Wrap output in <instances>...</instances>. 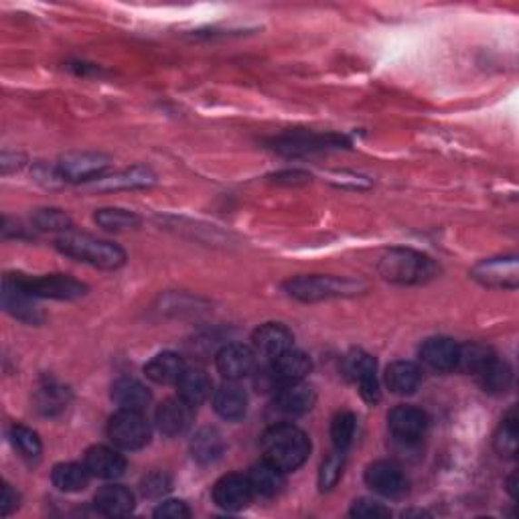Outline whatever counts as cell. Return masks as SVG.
Instances as JSON below:
<instances>
[{
  "instance_id": "6da1fadb",
  "label": "cell",
  "mask_w": 519,
  "mask_h": 519,
  "mask_svg": "<svg viewBox=\"0 0 519 519\" xmlns=\"http://www.w3.org/2000/svg\"><path fill=\"white\" fill-rule=\"evenodd\" d=\"M262 448L268 463L290 473L305 465L310 455V440L300 428L292 424H276L262 436Z\"/></svg>"
},
{
  "instance_id": "7a4b0ae2",
  "label": "cell",
  "mask_w": 519,
  "mask_h": 519,
  "mask_svg": "<svg viewBox=\"0 0 519 519\" xmlns=\"http://www.w3.org/2000/svg\"><path fill=\"white\" fill-rule=\"evenodd\" d=\"M57 248L59 252L77 260V262L90 264L100 268V270H116L126 262L122 248L112 244V241L88 236V233L65 231L57 238Z\"/></svg>"
},
{
  "instance_id": "3957f363",
  "label": "cell",
  "mask_w": 519,
  "mask_h": 519,
  "mask_svg": "<svg viewBox=\"0 0 519 519\" xmlns=\"http://www.w3.org/2000/svg\"><path fill=\"white\" fill-rule=\"evenodd\" d=\"M377 268L386 280L397 284H422L436 274V264L428 256L404 248L389 250Z\"/></svg>"
},
{
  "instance_id": "277c9868",
  "label": "cell",
  "mask_w": 519,
  "mask_h": 519,
  "mask_svg": "<svg viewBox=\"0 0 519 519\" xmlns=\"http://www.w3.org/2000/svg\"><path fill=\"white\" fill-rule=\"evenodd\" d=\"M284 289L294 299L317 302L327 299L353 297V294H359L363 284L349 279H337V276H297V279H290L284 284Z\"/></svg>"
},
{
  "instance_id": "5b68a950",
  "label": "cell",
  "mask_w": 519,
  "mask_h": 519,
  "mask_svg": "<svg viewBox=\"0 0 519 519\" xmlns=\"http://www.w3.org/2000/svg\"><path fill=\"white\" fill-rule=\"evenodd\" d=\"M108 436L124 451H138L149 445L151 424L138 410H120L110 418Z\"/></svg>"
},
{
  "instance_id": "8992f818",
  "label": "cell",
  "mask_w": 519,
  "mask_h": 519,
  "mask_svg": "<svg viewBox=\"0 0 519 519\" xmlns=\"http://www.w3.org/2000/svg\"><path fill=\"white\" fill-rule=\"evenodd\" d=\"M19 280L29 294L34 299H55V300H75L85 294V284L77 282L72 276L65 274H49L39 276V279H27V276L16 274Z\"/></svg>"
},
{
  "instance_id": "52a82bcc",
  "label": "cell",
  "mask_w": 519,
  "mask_h": 519,
  "mask_svg": "<svg viewBox=\"0 0 519 519\" xmlns=\"http://www.w3.org/2000/svg\"><path fill=\"white\" fill-rule=\"evenodd\" d=\"M110 161L98 152H69L57 162V171L69 183H85L100 179L108 169Z\"/></svg>"
},
{
  "instance_id": "ba28073f",
  "label": "cell",
  "mask_w": 519,
  "mask_h": 519,
  "mask_svg": "<svg viewBox=\"0 0 519 519\" xmlns=\"http://www.w3.org/2000/svg\"><path fill=\"white\" fill-rule=\"evenodd\" d=\"M366 483L376 493L389 499H400L408 493V477L396 463L377 461L366 471Z\"/></svg>"
},
{
  "instance_id": "9c48e42d",
  "label": "cell",
  "mask_w": 519,
  "mask_h": 519,
  "mask_svg": "<svg viewBox=\"0 0 519 519\" xmlns=\"http://www.w3.org/2000/svg\"><path fill=\"white\" fill-rule=\"evenodd\" d=\"M471 276L477 282L485 284V287L514 290V289H517V282H519L517 258L505 256V258L483 260L481 264L473 268Z\"/></svg>"
},
{
  "instance_id": "30bf717a",
  "label": "cell",
  "mask_w": 519,
  "mask_h": 519,
  "mask_svg": "<svg viewBox=\"0 0 519 519\" xmlns=\"http://www.w3.org/2000/svg\"><path fill=\"white\" fill-rule=\"evenodd\" d=\"M254 499V489L250 485L248 475L230 473L221 477L213 487V501L215 505L226 509V512H240L248 507Z\"/></svg>"
},
{
  "instance_id": "8fae6325",
  "label": "cell",
  "mask_w": 519,
  "mask_h": 519,
  "mask_svg": "<svg viewBox=\"0 0 519 519\" xmlns=\"http://www.w3.org/2000/svg\"><path fill=\"white\" fill-rule=\"evenodd\" d=\"M387 426L394 438L400 440V443L412 445L418 443V440L426 435L428 418L426 414L420 408H414V406H397V408L389 412Z\"/></svg>"
},
{
  "instance_id": "7c38bea8",
  "label": "cell",
  "mask_w": 519,
  "mask_h": 519,
  "mask_svg": "<svg viewBox=\"0 0 519 519\" xmlns=\"http://www.w3.org/2000/svg\"><path fill=\"white\" fill-rule=\"evenodd\" d=\"M218 371L228 379L236 382L250 376L256 367V353L244 343H230L218 353Z\"/></svg>"
},
{
  "instance_id": "4fadbf2b",
  "label": "cell",
  "mask_w": 519,
  "mask_h": 519,
  "mask_svg": "<svg viewBox=\"0 0 519 519\" xmlns=\"http://www.w3.org/2000/svg\"><path fill=\"white\" fill-rule=\"evenodd\" d=\"M3 307L6 313L24 323H39V308L34 307V297L16 280V276H6L3 282Z\"/></svg>"
},
{
  "instance_id": "5bb4252c",
  "label": "cell",
  "mask_w": 519,
  "mask_h": 519,
  "mask_svg": "<svg viewBox=\"0 0 519 519\" xmlns=\"http://www.w3.org/2000/svg\"><path fill=\"white\" fill-rule=\"evenodd\" d=\"M193 422V406L181 397H171L162 402L157 410V426L164 436L185 435Z\"/></svg>"
},
{
  "instance_id": "9a60e30c",
  "label": "cell",
  "mask_w": 519,
  "mask_h": 519,
  "mask_svg": "<svg viewBox=\"0 0 519 519\" xmlns=\"http://www.w3.org/2000/svg\"><path fill=\"white\" fill-rule=\"evenodd\" d=\"M85 469L90 471L92 477L98 479H118L126 471V458L110 446H92L85 451L83 456Z\"/></svg>"
},
{
  "instance_id": "2e32d148",
  "label": "cell",
  "mask_w": 519,
  "mask_h": 519,
  "mask_svg": "<svg viewBox=\"0 0 519 519\" xmlns=\"http://www.w3.org/2000/svg\"><path fill=\"white\" fill-rule=\"evenodd\" d=\"M315 389L305 382H289L276 389V408L289 416H302L315 406Z\"/></svg>"
},
{
  "instance_id": "e0dca14e",
  "label": "cell",
  "mask_w": 519,
  "mask_h": 519,
  "mask_svg": "<svg viewBox=\"0 0 519 519\" xmlns=\"http://www.w3.org/2000/svg\"><path fill=\"white\" fill-rule=\"evenodd\" d=\"M343 138L339 136H321V134H287L274 142V149L289 154V157H299V154L321 152L327 149H337L341 146Z\"/></svg>"
},
{
  "instance_id": "ac0fdd59",
  "label": "cell",
  "mask_w": 519,
  "mask_h": 519,
  "mask_svg": "<svg viewBox=\"0 0 519 519\" xmlns=\"http://www.w3.org/2000/svg\"><path fill=\"white\" fill-rule=\"evenodd\" d=\"M420 359L436 371L456 369L458 345L453 339H448V337H430V339L422 343Z\"/></svg>"
},
{
  "instance_id": "d6986e66",
  "label": "cell",
  "mask_w": 519,
  "mask_h": 519,
  "mask_svg": "<svg viewBox=\"0 0 519 519\" xmlns=\"http://www.w3.org/2000/svg\"><path fill=\"white\" fill-rule=\"evenodd\" d=\"M270 367L280 384L302 382V379L310 374V369H313V361H310L307 353L290 348L280 353V356L272 357Z\"/></svg>"
},
{
  "instance_id": "ffe728a7",
  "label": "cell",
  "mask_w": 519,
  "mask_h": 519,
  "mask_svg": "<svg viewBox=\"0 0 519 519\" xmlns=\"http://www.w3.org/2000/svg\"><path fill=\"white\" fill-rule=\"evenodd\" d=\"M292 333L280 323H266L252 337L256 351L262 353L266 357H276L292 348Z\"/></svg>"
},
{
  "instance_id": "44dd1931",
  "label": "cell",
  "mask_w": 519,
  "mask_h": 519,
  "mask_svg": "<svg viewBox=\"0 0 519 519\" xmlns=\"http://www.w3.org/2000/svg\"><path fill=\"white\" fill-rule=\"evenodd\" d=\"M112 400L120 406V410L142 412L151 404V392L134 377H120L112 386Z\"/></svg>"
},
{
  "instance_id": "7402d4cb",
  "label": "cell",
  "mask_w": 519,
  "mask_h": 519,
  "mask_svg": "<svg viewBox=\"0 0 519 519\" xmlns=\"http://www.w3.org/2000/svg\"><path fill=\"white\" fill-rule=\"evenodd\" d=\"M213 408L223 420H241L248 410V396L236 384H226L213 394Z\"/></svg>"
},
{
  "instance_id": "603a6c76",
  "label": "cell",
  "mask_w": 519,
  "mask_h": 519,
  "mask_svg": "<svg viewBox=\"0 0 519 519\" xmlns=\"http://www.w3.org/2000/svg\"><path fill=\"white\" fill-rule=\"evenodd\" d=\"M93 505L103 515L122 517L134 509V495L122 485H106L96 493Z\"/></svg>"
},
{
  "instance_id": "cb8c5ba5",
  "label": "cell",
  "mask_w": 519,
  "mask_h": 519,
  "mask_svg": "<svg viewBox=\"0 0 519 519\" xmlns=\"http://www.w3.org/2000/svg\"><path fill=\"white\" fill-rule=\"evenodd\" d=\"M157 177L154 172L146 167H132L126 171L114 172L110 177H100L93 187L100 189V191H118V189H142L151 187Z\"/></svg>"
},
{
  "instance_id": "d4e9b609",
  "label": "cell",
  "mask_w": 519,
  "mask_h": 519,
  "mask_svg": "<svg viewBox=\"0 0 519 519\" xmlns=\"http://www.w3.org/2000/svg\"><path fill=\"white\" fill-rule=\"evenodd\" d=\"M179 397L191 404L193 408L207 400V396L211 394V382L210 376L205 374L201 367H185L183 374L177 379Z\"/></svg>"
},
{
  "instance_id": "484cf974",
  "label": "cell",
  "mask_w": 519,
  "mask_h": 519,
  "mask_svg": "<svg viewBox=\"0 0 519 519\" xmlns=\"http://www.w3.org/2000/svg\"><path fill=\"white\" fill-rule=\"evenodd\" d=\"M189 448H191V456L199 465H213L226 451V443H223L220 430L207 426L195 432Z\"/></svg>"
},
{
  "instance_id": "4316f807",
  "label": "cell",
  "mask_w": 519,
  "mask_h": 519,
  "mask_svg": "<svg viewBox=\"0 0 519 519\" xmlns=\"http://www.w3.org/2000/svg\"><path fill=\"white\" fill-rule=\"evenodd\" d=\"M248 481L254 489V495L260 497H274L279 495L284 487V471H280L279 466H274L272 463H268L264 458V463L254 465L248 473Z\"/></svg>"
},
{
  "instance_id": "83f0119b",
  "label": "cell",
  "mask_w": 519,
  "mask_h": 519,
  "mask_svg": "<svg viewBox=\"0 0 519 519\" xmlns=\"http://www.w3.org/2000/svg\"><path fill=\"white\" fill-rule=\"evenodd\" d=\"M422 382V371L412 361H396L386 371V384L397 396H410Z\"/></svg>"
},
{
  "instance_id": "f1b7e54d",
  "label": "cell",
  "mask_w": 519,
  "mask_h": 519,
  "mask_svg": "<svg viewBox=\"0 0 519 519\" xmlns=\"http://www.w3.org/2000/svg\"><path fill=\"white\" fill-rule=\"evenodd\" d=\"M183 369H185V363L177 356V353L164 351L146 363L144 374L146 377L152 379L154 384L167 386V384H177V379L181 377V374H183Z\"/></svg>"
},
{
  "instance_id": "f546056e",
  "label": "cell",
  "mask_w": 519,
  "mask_h": 519,
  "mask_svg": "<svg viewBox=\"0 0 519 519\" xmlns=\"http://www.w3.org/2000/svg\"><path fill=\"white\" fill-rule=\"evenodd\" d=\"M90 477L92 475L88 469H85V465H77V463H62L55 466L54 473H51V481H54V485L64 493L83 491L85 487H88Z\"/></svg>"
},
{
  "instance_id": "4dcf8cb0",
  "label": "cell",
  "mask_w": 519,
  "mask_h": 519,
  "mask_svg": "<svg viewBox=\"0 0 519 519\" xmlns=\"http://www.w3.org/2000/svg\"><path fill=\"white\" fill-rule=\"evenodd\" d=\"M479 384L489 394H504L512 386V367L507 366L505 361H499L497 357H493L485 367H483L479 374Z\"/></svg>"
},
{
  "instance_id": "1f68e13d",
  "label": "cell",
  "mask_w": 519,
  "mask_h": 519,
  "mask_svg": "<svg viewBox=\"0 0 519 519\" xmlns=\"http://www.w3.org/2000/svg\"><path fill=\"white\" fill-rule=\"evenodd\" d=\"M93 221H96L102 230L116 233L136 230L141 226V218H138L136 213L118 210V207H103V210H98L96 215H93Z\"/></svg>"
},
{
  "instance_id": "d6a6232c",
  "label": "cell",
  "mask_w": 519,
  "mask_h": 519,
  "mask_svg": "<svg viewBox=\"0 0 519 519\" xmlns=\"http://www.w3.org/2000/svg\"><path fill=\"white\" fill-rule=\"evenodd\" d=\"M69 404V392L67 387L57 384H47L39 387L34 394V408H37L43 416H55V414L64 412Z\"/></svg>"
},
{
  "instance_id": "836d02e7",
  "label": "cell",
  "mask_w": 519,
  "mask_h": 519,
  "mask_svg": "<svg viewBox=\"0 0 519 519\" xmlns=\"http://www.w3.org/2000/svg\"><path fill=\"white\" fill-rule=\"evenodd\" d=\"M376 369H377L376 359L361 349L348 353L343 359L345 376L356 384L363 382V379H367V377H376Z\"/></svg>"
},
{
  "instance_id": "e575fe53",
  "label": "cell",
  "mask_w": 519,
  "mask_h": 519,
  "mask_svg": "<svg viewBox=\"0 0 519 519\" xmlns=\"http://www.w3.org/2000/svg\"><path fill=\"white\" fill-rule=\"evenodd\" d=\"M493 357L495 356H493L491 349H487L485 345H479V343L465 345V348H458L456 369H463L466 371V374L477 376Z\"/></svg>"
},
{
  "instance_id": "d590c367",
  "label": "cell",
  "mask_w": 519,
  "mask_h": 519,
  "mask_svg": "<svg viewBox=\"0 0 519 519\" xmlns=\"http://www.w3.org/2000/svg\"><path fill=\"white\" fill-rule=\"evenodd\" d=\"M11 440H13V446L19 451V455L24 458V461H29V463L39 461L43 445H41V438L37 432L27 426H21L19 424V426H13Z\"/></svg>"
},
{
  "instance_id": "8d00e7d4",
  "label": "cell",
  "mask_w": 519,
  "mask_h": 519,
  "mask_svg": "<svg viewBox=\"0 0 519 519\" xmlns=\"http://www.w3.org/2000/svg\"><path fill=\"white\" fill-rule=\"evenodd\" d=\"M357 430V420L351 412H341L337 414L331 424V438L335 445V451L345 453L351 446L353 438H356Z\"/></svg>"
},
{
  "instance_id": "74e56055",
  "label": "cell",
  "mask_w": 519,
  "mask_h": 519,
  "mask_svg": "<svg viewBox=\"0 0 519 519\" xmlns=\"http://www.w3.org/2000/svg\"><path fill=\"white\" fill-rule=\"evenodd\" d=\"M343 466H345V453L335 451L333 455H328L321 465V473H318V487L323 491L333 489L341 479Z\"/></svg>"
},
{
  "instance_id": "f35d334b",
  "label": "cell",
  "mask_w": 519,
  "mask_h": 519,
  "mask_svg": "<svg viewBox=\"0 0 519 519\" xmlns=\"http://www.w3.org/2000/svg\"><path fill=\"white\" fill-rule=\"evenodd\" d=\"M33 221L41 231H72V220L62 210H41L39 213H34Z\"/></svg>"
},
{
  "instance_id": "ab89813d",
  "label": "cell",
  "mask_w": 519,
  "mask_h": 519,
  "mask_svg": "<svg viewBox=\"0 0 519 519\" xmlns=\"http://www.w3.org/2000/svg\"><path fill=\"white\" fill-rule=\"evenodd\" d=\"M495 446L501 456H514L517 451V418L512 412L501 424V430L495 438Z\"/></svg>"
},
{
  "instance_id": "60d3db41",
  "label": "cell",
  "mask_w": 519,
  "mask_h": 519,
  "mask_svg": "<svg viewBox=\"0 0 519 519\" xmlns=\"http://www.w3.org/2000/svg\"><path fill=\"white\" fill-rule=\"evenodd\" d=\"M349 514L353 517H361V519H379V517H389V509L374 499H357L356 504H353Z\"/></svg>"
},
{
  "instance_id": "b9f144b4",
  "label": "cell",
  "mask_w": 519,
  "mask_h": 519,
  "mask_svg": "<svg viewBox=\"0 0 519 519\" xmlns=\"http://www.w3.org/2000/svg\"><path fill=\"white\" fill-rule=\"evenodd\" d=\"M189 515H191V509L187 507L185 501H179V499L162 501V504L154 509V517H162V519H185Z\"/></svg>"
},
{
  "instance_id": "7bdbcfd3",
  "label": "cell",
  "mask_w": 519,
  "mask_h": 519,
  "mask_svg": "<svg viewBox=\"0 0 519 519\" xmlns=\"http://www.w3.org/2000/svg\"><path fill=\"white\" fill-rule=\"evenodd\" d=\"M169 489V479L162 473H152L142 481V493L149 497H159Z\"/></svg>"
},
{
  "instance_id": "ee69618b",
  "label": "cell",
  "mask_w": 519,
  "mask_h": 519,
  "mask_svg": "<svg viewBox=\"0 0 519 519\" xmlns=\"http://www.w3.org/2000/svg\"><path fill=\"white\" fill-rule=\"evenodd\" d=\"M357 386H359V394H361L363 400L369 402V404L379 402V397H382V392H379L377 377H367V379H363V382H359Z\"/></svg>"
},
{
  "instance_id": "f6af8a7d",
  "label": "cell",
  "mask_w": 519,
  "mask_h": 519,
  "mask_svg": "<svg viewBox=\"0 0 519 519\" xmlns=\"http://www.w3.org/2000/svg\"><path fill=\"white\" fill-rule=\"evenodd\" d=\"M19 505V495L13 491L11 485H3V495H0V514L3 515H11L13 509H16Z\"/></svg>"
},
{
  "instance_id": "bcb514c9",
  "label": "cell",
  "mask_w": 519,
  "mask_h": 519,
  "mask_svg": "<svg viewBox=\"0 0 519 519\" xmlns=\"http://www.w3.org/2000/svg\"><path fill=\"white\" fill-rule=\"evenodd\" d=\"M310 177L307 175V172H300V171H292V172H280V175H276V181L279 183H307Z\"/></svg>"
}]
</instances>
